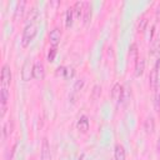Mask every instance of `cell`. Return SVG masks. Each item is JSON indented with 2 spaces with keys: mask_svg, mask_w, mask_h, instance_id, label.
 I'll list each match as a JSON object with an SVG mask.
<instances>
[{
  "mask_svg": "<svg viewBox=\"0 0 160 160\" xmlns=\"http://www.w3.org/2000/svg\"><path fill=\"white\" fill-rule=\"evenodd\" d=\"M122 92H124L122 85H120L119 82L114 84V86H112V89H111V98H112L114 100L120 101V99H121V96H122Z\"/></svg>",
  "mask_w": 160,
  "mask_h": 160,
  "instance_id": "30bf717a",
  "label": "cell"
},
{
  "mask_svg": "<svg viewBox=\"0 0 160 160\" xmlns=\"http://www.w3.org/2000/svg\"><path fill=\"white\" fill-rule=\"evenodd\" d=\"M41 160H50V145L46 138L42 139L41 144Z\"/></svg>",
  "mask_w": 160,
  "mask_h": 160,
  "instance_id": "8fae6325",
  "label": "cell"
},
{
  "mask_svg": "<svg viewBox=\"0 0 160 160\" xmlns=\"http://www.w3.org/2000/svg\"><path fill=\"white\" fill-rule=\"evenodd\" d=\"M38 32V26L35 24H28L25 28H24V31H22V38H21V45L24 48H26L35 38Z\"/></svg>",
  "mask_w": 160,
  "mask_h": 160,
  "instance_id": "6da1fadb",
  "label": "cell"
},
{
  "mask_svg": "<svg viewBox=\"0 0 160 160\" xmlns=\"http://www.w3.org/2000/svg\"><path fill=\"white\" fill-rule=\"evenodd\" d=\"M8 100H9V90H8V88L1 86V91H0V102H1V105H6Z\"/></svg>",
  "mask_w": 160,
  "mask_h": 160,
  "instance_id": "ac0fdd59",
  "label": "cell"
},
{
  "mask_svg": "<svg viewBox=\"0 0 160 160\" xmlns=\"http://www.w3.org/2000/svg\"><path fill=\"white\" fill-rule=\"evenodd\" d=\"M91 14H92V9H91V4L90 2H84V11H82V22L85 26H88L90 24L91 20Z\"/></svg>",
  "mask_w": 160,
  "mask_h": 160,
  "instance_id": "8992f818",
  "label": "cell"
},
{
  "mask_svg": "<svg viewBox=\"0 0 160 160\" xmlns=\"http://www.w3.org/2000/svg\"><path fill=\"white\" fill-rule=\"evenodd\" d=\"M114 158H115V160H125V149L122 145H120V144L115 145Z\"/></svg>",
  "mask_w": 160,
  "mask_h": 160,
  "instance_id": "5bb4252c",
  "label": "cell"
},
{
  "mask_svg": "<svg viewBox=\"0 0 160 160\" xmlns=\"http://www.w3.org/2000/svg\"><path fill=\"white\" fill-rule=\"evenodd\" d=\"M149 84H150V89L152 91H156L158 90V86H159V72L158 70L154 68L149 75Z\"/></svg>",
  "mask_w": 160,
  "mask_h": 160,
  "instance_id": "5b68a950",
  "label": "cell"
},
{
  "mask_svg": "<svg viewBox=\"0 0 160 160\" xmlns=\"http://www.w3.org/2000/svg\"><path fill=\"white\" fill-rule=\"evenodd\" d=\"M100 95H101V86L99 84H96L92 86V90H91V100H94V101L98 100L100 98Z\"/></svg>",
  "mask_w": 160,
  "mask_h": 160,
  "instance_id": "d6986e66",
  "label": "cell"
},
{
  "mask_svg": "<svg viewBox=\"0 0 160 160\" xmlns=\"http://www.w3.org/2000/svg\"><path fill=\"white\" fill-rule=\"evenodd\" d=\"M38 18V10L35 9V8H32L30 11H29V14H28V18H26V20L28 21H30V24H34V21H35V19Z\"/></svg>",
  "mask_w": 160,
  "mask_h": 160,
  "instance_id": "ffe728a7",
  "label": "cell"
},
{
  "mask_svg": "<svg viewBox=\"0 0 160 160\" xmlns=\"http://www.w3.org/2000/svg\"><path fill=\"white\" fill-rule=\"evenodd\" d=\"M32 78H35L36 80H42L45 78V68H44V64L41 61H36L34 64Z\"/></svg>",
  "mask_w": 160,
  "mask_h": 160,
  "instance_id": "277c9868",
  "label": "cell"
},
{
  "mask_svg": "<svg viewBox=\"0 0 160 160\" xmlns=\"http://www.w3.org/2000/svg\"><path fill=\"white\" fill-rule=\"evenodd\" d=\"M60 39H61V30L59 28H54L49 34V40L52 44V46H56L60 42Z\"/></svg>",
  "mask_w": 160,
  "mask_h": 160,
  "instance_id": "ba28073f",
  "label": "cell"
},
{
  "mask_svg": "<svg viewBox=\"0 0 160 160\" xmlns=\"http://www.w3.org/2000/svg\"><path fill=\"white\" fill-rule=\"evenodd\" d=\"M74 76V69L72 68H68L66 69V75L65 78H72Z\"/></svg>",
  "mask_w": 160,
  "mask_h": 160,
  "instance_id": "83f0119b",
  "label": "cell"
},
{
  "mask_svg": "<svg viewBox=\"0 0 160 160\" xmlns=\"http://www.w3.org/2000/svg\"><path fill=\"white\" fill-rule=\"evenodd\" d=\"M146 25H148V19L146 18H141L140 21H139V24H138V31L139 32H144Z\"/></svg>",
  "mask_w": 160,
  "mask_h": 160,
  "instance_id": "cb8c5ba5",
  "label": "cell"
},
{
  "mask_svg": "<svg viewBox=\"0 0 160 160\" xmlns=\"http://www.w3.org/2000/svg\"><path fill=\"white\" fill-rule=\"evenodd\" d=\"M155 111L160 114V92H158L155 96Z\"/></svg>",
  "mask_w": 160,
  "mask_h": 160,
  "instance_id": "484cf974",
  "label": "cell"
},
{
  "mask_svg": "<svg viewBox=\"0 0 160 160\" xmlns=\"http://www.w3.org/2000/svg\"><path fill=\"white\" fill-rule=\"evenodd\" d=\"M56 54H58V49H56V46H52V48L49 50V52H48V61H49V62H52V61L55 60Z\"/></svg>",
  "mask_w": 160,
  "mask_h": 160,
  "instance_id": "7402d4cb",
  "label": "cell"
},
{
  "mask_svg": "<svg viewBox=\"0 0 160 160\" xmlns=\"http://www.w3.org/2000/svg\"><path fill=\"white\" fill-rule=\"evenodd\" d=\"M11 82V71H10V66L8 64H5L2 66L1 70V86L2 88H8Z\"/></svg>",
  "mask_w": 160,
  "mask_h": 160,
  "instance_id": "3957f363",
  "label": "cell"
},
{
  "mask_svg": "<svg viewBox=\"0 0 160 160\" xmlns=\"http://www.w3.org/2000/svg\"><path fill=\"white\" fill-rule=\"evenodd\" d=\"M160 51V39H155L151 42V54H156Z\"/></svg>",
  "mask_w": 160,
  "mask_h": 160,
  "instance_id": "603a6c76",
  "label": "cell"
},
{
  "mask_svg": "<svg viewBox=\"0 0 160 160\" xmlns=\"http://www.w3.org/2000/svg\"><path fill=\"white\" fill-rule=\"evenodd\" d=\"M155 69H156L158 71L160 70V58H159V59L156 60V65H155Z\"/></svg>",
  "mask_w": 160,
  "mask_h": 160,
  "instance_id": "f1b7e54d",
  "label": "cell"
},
{
  "mask_svg": "<svg viewBox=\"0 0 160 160\" xmlns=\"http://www.w3.org/2000/svg\"><path fill=\"white\" fill-rule=\"evenodd\" d=\"M12 131H14V121L10 119V120L5 121V124L2 125V140L8 139Z\"/></svg>",
  "mask_w": 160,
  "mask_h": 160,
  "instance_id": "9c48e42d",
  "label": "cell"
},
{
  "mask_svg": "<svg viewBox=\"0 0 160 160\" xmlns=\"http://www.w3.org/2000/svg\"><path fill=\"white\" fill-rule=\"evenodd\" d=\"M144 129H145L146 134H152L154 132V130H155V120H154V118H151V116L146 118V120L144 122Z\"/></svg>",
  "mask_w": 160,
  "mask_h": 160,
  "instance_id": "4fadbf2b",
  "label": "cell"
},
{
  "mask_svg": "<svg viewBox=\"0 0 160 160\" xmlns=\"http://www.w3.org/2000/svg\"><path fill=\"white\" fill-rule=\"evenodd\" d=\"M72 11H74V16H75L76 19H79L80 15H81L82 11H84V2H81V1H76L75 5L72 6Z\"/></svg>",
  "mask_w": 160,
  "mask_h": 160,
  "instance_id": "2e32d148",
  "label": "cell"
},
{
  "mask_svg": "<svg viewBox=\"0 0 160 160\" xmlns=\"http://www.w3.org/2000/svg\"><path fill=\"white\" fill-rule=\"evenodd\" d=\"M66 69H68V68H65V66H59V68L56 69V74H58V75H61V76H65V75H66Z\"/></svg>",
  "mask_w": 160,
  "mask_h": 160,
  "instance_id": "4316f807",
  "label": "cell"
},
{
  "mask_svg": "<svg viewBox=\"0 0 160 160\" xmlns=\"http://www.w3.org/2000/svg\"><path fill=\"white\" fill-rule=\"evenodd\" d=\"M136 55H138L136 44H131V45H130V48H129V58H130V60L136 59ZM136 60H138V59H136Z\"/></svg>",
  "mask_w": 160,
  "mask_h": 160,
  "instance_id": "44dd1931",
  "label": "cell"
},
{
  "mask_svg": "<svg viewBox=\"0 0 160 160\" xmlns=\"http://www.w3.org/2000/svg\"><path fill=\"white\" fill-rule=\"evenodd\" d=\"M145 70V60L144 59H138L135 62V76H141Z\"/></svg>",
  "mask_w": 160,
  "mask_h": 160,
  "instance_id": "9a60e30c",
  "label": "cell"
},
{
  "mask_svg": "<svg viewBox=\"0 0 160 160\" xmlns=\"http://www.w3.org/2000/svg\"><path fill=\"white\" fill-rule=\"evenodd\" d=\"M25 6H26V1L25 0H20L18 4H16V8H15V12H14V20L15 21H19L24 12H25Z\"/></svg>",
  "mask_w": 160,
  "mask_h": 160,
  "instance_id": "52a82bcc",
  "label": "cell"
},
{
  "mask_svg": "<svg viewBox=\"0 0 160 160\" xmlns=\"http://www.w3.org/2000/svg\"><path fill=\"white\" fill-rule=\"evenodd\" d=\"M84 79H80V80H78L75 84H74V90L75 91H79V90H81L82 89V86H84Z\"/></svg>",
  "mask_w": 160,
  "mask_h": 160,
  "instance_id": "d4e9b609",
  "label": "cell"
},
{
  "mask_svg": "<svg viewBox=\"0 0 160 160\" xmlns=\"http://www.w3.org/2000/svg\"><path fill=\"white\" fill-rule=\"evenodd\" d=\"M32 69H34V65L31 64V60L26 59L21 68V78L24 81H29L32 78Z\"/></svg>",
  "mask_w": 160,
  "mask_h": 160,
  "instance_id": "7a4b0ae2",
  "label": "cell"
},
{
  "mask_svg": "<svg viewBox=\"0 0 160 160\" xmlns=\"http://www.w3.org/2000/svg\"><path fill=\"white\" fill-rule=\"evenodd\" d=\"M156 150H158V152L160 154V136H159V139H158V142H156Z\"/></svg>",
  "mask_w": 160,
  "mask_h": 160,
  "instance_id": "f546056e",
  "label": "cell"
},
{
  "mask_svg": "<svg viewBox=\"0 0 160 160\" xmlns=\"http://www.w3.org/2000/svg\"><path fill=\"white\" fill-rule=\"evenodd\" d=\"M72 18H74L72 8H69L66 10V14H65V26L66 28H71V25H72Z\"/></svg>",
  "mask_w": 160,
  "mask_h": 160,
  "instance_id": "e0dca14e",
  "label": "cell"
},
{
  "mask_svg": "<svg viewBox=\"0 0 160 160\" xmlns=\"http://www.w3.org/2000/svg\"><path fill=\"white\" fill-rule=\"evenodd\" d=\"M76 128L79 131L81 132H86L89 130V120L86 116H81L79 120H78V124H76Z\"/></svg>",
  "mask_w": 160,
  "mask_h": 160,
  "instance_id": "7c38bea8",
  "label": "cell"
}]
</instances>
